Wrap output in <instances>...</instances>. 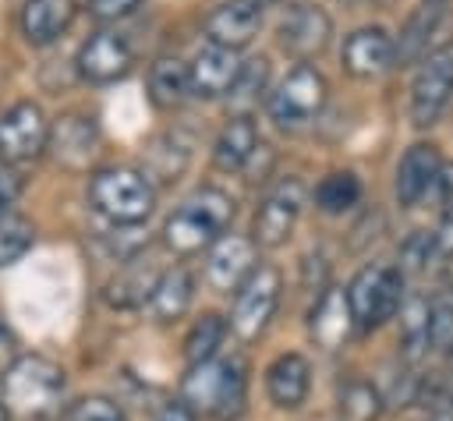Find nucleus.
Returning a JSON list of instances; mask_svg holds the SVG:
<instances>
[{
	"instance_id": "nucleus-1",
	"label": "nucleus",
	"mask_w": 453,
	"mask_h": 421,
	"mask_svg": "<svg viewBox=\"0 0 453 421\" xmlns=\"http://www.w3.org/2000/svg\"><path fill=\"white\" fill-rule=\"evenodd\" d=\"M230 223H234V198L219 188H198L166 216L163 241L177 255H195L202 248H212Z\"/></svg>"
},
{
	"instance_id": "nucleus-2",
	"label": "nucleus",
	"mask_w": 453,
	"mask_h": 421,
	"mask_svg": "<svg viewBox=\"0 0 453 421\" xmlns=\"http://www.w3.org/2000/svg\"><path fill=\"white\" fill-rule=\"evenodd\" d=\"M244 364L237 357H212L202 364H191L184 382H180V400L195 410V414H209V417H234L244 407Z\"/></svg>"
},
{
	"instance_id": "nucleus-3",
	"label": "nucleus",
	"mask_w": 453,
	"mask_h": 421,
	"mask_svg": "<svg viewBox=\"0 0 453 421\" xmlns=\"http://www.w3.org/2000/svg\"><path fill=\"white\" fill-rule=\"evenodd\" d=\"M88 202L113 226H138L156 209V188L145 173L127 166H103L88 180Z\"/></svg>"
},
{
	"instance_id": "nucleus-4",
	"label": "nucleus",
	"mask_w": 453,
	"mask_h": 421,
	"mask_svg": "<svg viewBox=\"0 0 453 421\" xmlns=\"http://www.w3.org/2000/svg\"><path fill=\"white\" fill-rule=\"evenodd\" d=\"M64 368L53 364L50 357L42 354H21L7 375L0 379V389H4V403L7 410L14 414H25V417H42V414H53L60 396H64Z\"/></svg>"
},
{
	"instance_id": "nucleus-5",
	"label": "nucleus",
	"mask_w": 453,
	"mask_h": 421,
	"mask_svg": "<svg viewBox=\"0 0 453 421\" xmlns=\"http://www.w3.org/2000/svg\"><path fill=\"white\" fill-rule=\"evenodd\" d=\"M347 297H350L354 322L361 329H379L382 322H389V318L400 315V304H403V272L396 265H386V262L365 265L350 279Z\"/></svg>"
},
{
	"instance_id": "nucleus-6",
	"label": "nucleus",
	"mask_w": 453,
	"mask_h": 421,
	"mask_svg": "<svg viewBox=\"0 0 453 421\" xmlns=\"http://www.w3.org/2000/svg\"><path fill=\"white\" fill-rule=\"evenodd\" d=\"M326 103V78L311 64H297L269 96V117L283 131L304 127Z\"/></svg>"
},
{
	"instance_id": "nucleus-7",
	"label": "nucleus",
	"mask_w": 453,
	"mask_h": 421,
	"mask_svg": "<svg viewBox=\"0 0 453 421\" xmlns=\"http://www.w3.org/2000/svg\"><path fill=\"white\" fill-rule=\"evenodd\" d=\"M453 96V42L435 46L414 71L411 81V120L414 127H432Z\"/></svg>"
},
{
	"instance_id": "nucleus-8",
	"label": "nucleus",
	"mask_w": 453,
	"mask_h": 421,
	"mask_svg": "<svg viewBox=\"0 0 453 421\" xmlns=\"http://www.w3.org/2000/svg\"><path fill=\"white\" fill-rule=\"evenodd\" d=\"M280 290H283L280 269L276 265H258L251 272V279L237 290V301H234V311H230V329L241 340H255L269 325V318L280 304Z\"/></svg>"
},
{
	"instance_id": "nucleus-9",
	"label": "nucleus",
	"mask_w": 453,
	"mask_h": 421,
	"mask_svg": "<svg viewBox=\"0 0 453 421\" xmlns=\"http://www.w3.org/2000/svg\"><path fill=\"white\" fill-rule=\"evenodd\" d=\"M304 205V188L297 177H283L269 188V195L262 198L255 223H251V241L262 248H280L287 244V237L294 233V223L301 216Z\"/></svg>"
},
{
	"instance_id": "nucleus-10",
	"label": "nucleus",
	"mask_w": 453,
	"mask_h": 421,
	"mask_svg": "<svg viewBox=\"0 0 453 421\" xmlns=\"http://www.w3.org/2000/svg\"><path fill=\"white\" fill-rule=\"evenodd\" d=\"M50 127L39 103H14L0 113V156L7 163L35 159L50 145Z\"/></svg>"
},
{
	"instance_id": "nucleus-11",
	"label": "nucleus",
	"mask_w": 453,
	"mask_h": 421,
	"mask_svg": "<svg viewBox=\"0 0 453 421\" xmlns=\"http://www.w3.org/2000/svg\"><path fill=\"white\" fill-rule=\"evenodd\" d=\"M343 71L350 78H361V81H372V78H382L393 64H396V39L379 28V25H365V28H354L347 39H343Z\"/></svg>"
},
{
	"instance_id": "nucleus-12",
	"label": "nucleus",
	"mask_w": 453,
	"mask_h": 421,
	"mask_svg": "<svg viewBox=\"0 0 453 421\" xmlns=\"http://www.w3.org/2000/svg\"><path fill=\"white\" fill-rule=\"evenodd\" d=\"M255 241L244 233H223L205 258V283L219 294L241 290L255 272Z\"/></svg>"
},
{
	"instance_id": "nucleus-13",
	"label": "nucleus",
	"mask_w": 453,
	"mask_h": 421,
	"mask_svg": "<svg viewBox=\"0 0 453 421\" xmlns=\"http://www.w3.org/2000/svg\"><path fill=\"white\" fill-rule=\"evenodd\" d=\"M329 39H333V21L315 4H297L280 21V46L297 64H308L311 57H319L329 46Z\"/></svg>"
},
{
	"instance_id": "nucleus-14",
	"label": "nucleus",
	"mask_w": 453,
	"mask_h": 421,
	"mask_svg": "<svg viewBox=\"0 0 453 421\" xmlns=\"http://www.w3.org/2000/svg\"><path fill=\"white\" fill-rule=\"evenodd\" d=\"M134 64V53H131V42L120 35V32H92L81 50H78V71L81 78L96 81V85H110L117 78H124Z\"/></svg>"
},
{
	"instance_id": "nucleus-15",
	"label": "nucleus",
	"mask_w": 453,
	"mask_h": 421,
	"mask_svg": "<svg viewBox=\"0 0 453 421\" xmlns=\"http://www.w3.org/2000/svg\"><path fill=\"white\" fill-rule=\"evenodd\" d=\"M46 149L53 152V159L60 166H71V170L85 166L99 149V120L92 113H64V117H57L53 127H50V145Z\"/></svg>"
},
{
	"instance_id": "nucleus-16",
	"label": "nucleus",
	"mask_w": 453,
	"mask_h": 421,
	"mask_svg": "<svg viewBox=\"0 0 453 421\" xmlns=\"http://www.w3.org/2000/svg\"><path fill=\"white\" fill-rule=\"evenodd\" d=\"M241 67H244V60L237 57V50H226V46H216V42L202 46L195 53V60L188 64V71H191V96H198V99L226 96L234 88Z\"/></svg>"
},
{
	"instance_id": "nucleus-17",
	"label": "nucleus",
	"mask_w": 453,
	"mask_h": 421,
	"mask_svg": "<svg viewBox=\"0 0 453 421\" xmlns=\"http://www.w3.org/2000/svg\"><path fill=\"white\" fill-rule=\"evenodd\" d=\"M262 28V7L251 0H226L209 11L205 18V35L216 46L226 50H244Z\"/></svg>"
},
{
	"instance_id": "nucleus-18",
	"label": "nucleus",
	"mask_w": 453,
	"mask_h": 421,
	"mask_svg": "<svg viewBox=\"0 0 453 421\" xmlns=\"http://www.w3.org/2000/svg\"><path fill=\"white\" fill-rule=\"evenodd\" d=\"M439 170H442L439 149L432 142H414L396 163V180H393L396 202L400 205H418L425 198V191L439 180Z\"/></svg>"
},
{
	"instance_id": "nucleus-19",
	"label": "nucleus",
	"mask_w": 453,
	"mask_h": 421,
	"mask_svg": "<svg viewBox=\"0 0 453 421\" xmlns=\"http://www.w3.org/2000/svg\"><path fill=\"white\" fill-rule=\"evenodd\" d=\"M354 325H357V322H354L347 290H343V287H326V290L319 294L315 308H311V318H308V329H311L315 343L326 347V350H336V347L350 336Z\"/></svg>"
},
{
	"instance_id": "nucleus-20",
	"label": "nucleus",
	"mask_w": 453,
	"mask_h": 421,
	"mask_svg": "<svg viewBox=\"0 0 453 421\" xmlns=\"http://www.w3.org/2000/svg\"><path fill=\"white\" fill-rule=\"evenodd\" d=\"M308 389H311V364L301 354H280L265 368V393L276 407H283V410L301 407Z\"/></svg>"
},
{
	"instance_id": "nucleus-21",
	"label": "nucleus",
	"mask_w": 453,
	"mask_h": 421,
	"mask_svg": "<svg viewBox=\"0 0 453 421\" xmlns=\"http://www.w3.org/2000/svg\"><path fill=\"white\" fill-rule=\"evenodd\" d=\"M74 21V0H25L21 7V32L32 46L57 42Z\"/></svg>"
},
{
	"instance_id": "nucleus-22",
	"label": "nucleus",
	"mask_w": 453,
	"mask_h": 421,
	"mask_svg": "<svg viewBox=\"0 0 453 421\" xmlns=\"http://www.w3.org/2000/svg\"><path fill=\"white\" fill-rule=\"evenodd\" d=\"M258 145H262V142H258L255 120H251V117H230V120L219 127V134H216L212 163H216L219 170H226V173H230V170H244Z\"/></svg>"
},
{
	"instance_id": "nucleus-23",
	"label": "nucleus",
	"mask_w": 453,
	"mask_h": 421,
	"mask_svg": "<svg viewBox=\"0 0 453 421\" xmlns=\"http://www.w3.org/2000/svg\"><path fill=\"white\" fill-rule=\"evenodd\" d=\"M159 279H163V272H159L152 262L131 258V262L106 283V301H110L113 308H138V304L152 301Z\"/></svg>"
},
{
	"instance_id": "nucleus-24",
	"label": "nucleus",
	"mask_w": 453,
	"mask_h": 421,
	"mask_svg": "<svg viewBox=\"0 0 453 421\" xmlns=\"http://www.w3.org/2000/svg\"><path fill=\"white\" fill-rule=\"evenodd\" d=\"M442 21V0H425L418 4V11L407 18V25L400 28L396 39V64H421L428 57V35L439 28Z\"/></svg>"
},
{
	"instance_id": "nucleus-25",
	"label": "nucleus",
	"mask_w": 453,
	"mask_h": 421,
	"mask_svg": "<svg viewBox=\"0 0 453 421\" xmlns=\"http://www.w3.org/2000/svg\"><path fill=\"white\" fill-rule=\"evenodd\" d=\"M191 96V71L180 57H159L149 71V99L159 110H173Z\"/></svg>"
},
{
	"instance_id": "nucleus-26",
	"label": "nucleus",
	"mask_w": 453,
	"mask_h": 421,
	"mask_svg": "<svg viewBox=\"0 0 453 421\" xmlns=\"http://www.w3.org/2000/svg\"><path fill=\"white\" fill-rule=\"evenodd\" d=\"M188 156H191V149H188V142L180 138V134H156L149 145H145V156H142V163H145V177H156V180H177L180 173H184V166H188Z\"/></svg>"
},
{
	"instance_id": "nucleus-27",
	"label": "nucleus",
	"mask_w": 453,
	"mask_h": 421,
	"mask_svg": "<svg viewBox=\"0 0 453 421\" xmlns=\"http://www.w3.org/2000/svg\"><path fill=\"white\" fill-rule=\"evenodd\" d=\"M191 297H195L191 272L188 269H170V272H163V279H159V287H156V294L149 301V311H152L156 322H173V318H180L188 311Z\"/></svg>"
},
{
	"instance_id": "nucleus-28",
	"label": "nucleus",
	"mask_w": 453,
	"mask_h": 421,
	"mask_svg": "<svg viewBox=\"0 0 453 421\" xmlns=\"http://www.w3.org/2000/svg\"><path fill=\"white\" fill-rule=\"evenodd\" d=\"M425 347H432V301L411 294L400 304V350L407 357H418Z\"/></svg>"
},
{
	"instance_id": "nucleus-29",
	"label": "nucleus",
	"mask_w": 453,
	"mask_h": 421,
	"mask_svg": "<svg viewBox=\"0 0 453 421\" xmlns=\"http://www.w3.org/2000/svg\"><path fill=\"white\" fill-rule=\"evenodd\" d=\"M265 88H269V60H265V57L244 60V67H241L234 88L226 92V103H230L234 117H248V113L258 106V99L265 96Z\"/></svg>"
},
{
	"instance_id": "nucleus-30",
	"label": "nucleus",
	"mask_w": 453,
	"mask_h": 421,
	"mask_svg": "<svg viewBox=\"0 0 453 421\" xmlns=\"http://www.w3.org/2000/svg\"><path fill=\"white\" fill-rule=\"evenodd\" d=\"M357 198H361V180H357V173H350V170H333V173H326V177L319 180V188H315V205H319L322 212H329V216L347 212L350 205H357Z\"/></svg>"
},
{
	"instance_id": "nucleus-31",
	"label": "nucleus",
	"mask_w": 453,
	"mask_h": 421,
	"mask_svg": "<svg viewBox=\"0 0 453 421\" xmlns=\"http://www.w3.org/2000/svg\"><path fill=\"white\" fill-rule=\"evenodd\" d=\"M223 336H226V322H223L216 311H205V315L191 325V333H188V340H184V357H188V364L212 361L216 350H219V343H223Z\"/></svg>"
},
{
	"instance_id": "nucleus-32",
	"label": "nucleus",
	"mask_w": 453,
	"mask_h": 421,
	"mask_svg": "<svg viewBox=\"0 0 453 421\" xmlns=\"http://www.w3.org/2000/svg\"><path fill=\"white\" fill-rule=\"evenodd\" d=\"M35 244V226L25 216H0V269L25 258Z\"/></svg>"
},
{
	"instance_id": "nucleus-33",
	"label": "nucleus",
	"mask_w": 453,
	"mask_h": 421,
	"mask_svg": "<svg viewBox=\"0 0 453 421\" xmlns=\"http://www.w3.org/2000/svg\"><path fill=\"white\" fill-rule=\"evenodd\" d=\"M379 389L365 379H350L343 389H340V414L343 421H375L379 417Z\"/></svg>"
},
{
	"instance_id": "nucleus-34",
	"label": "nucleus",
	"mask_w": 453,
	"mask_h": 421,
	"mask_svg": "<svg viewBox=\"0 0 453 421\" xmlns=\"http://www.w3.org/2000/svg\"><path fill=\"white\" fill-rule=\"evenodd\" d=\"M432 347L453 350V290L432 297Z\"/></svg>"
},
{
	"instance_id": "nucleus-35",
	"label": "nucleus",
	"mask_w": 453,
	"mask_h": 421,
	"mask_svg": "<svg viewBox=\"0 0 453 421\" xmlns=\"http://www.w3.org/2000/svg\"><path fill=\"white\" fill-rule=\"evenodd\" d=\"M432 255H439L435 251V233H425V230H414L407 241H403V248H400V272H418V269H425L428 265V258Z\"/></svg>"
},
{
	"instance_id": "nucleus-36",
	"label": "nucleus",
	"mask_w": 453,
	"mask_h": 421,
	"mask_svg": "<svg viewBox=\"0 0 453 421\" xmlns=\"http://www.w3.org/2000/svg\"><path fill=\"white\" fill-rule=\"evenodd\" d=\"M67 421H127L124 410L106 396H85L67 410Z\"/></svg>"
},
{
	"instance_id": "nucleus-37",
	"label": "nucleus",
	"mask_w": 453,
	"mask_h": 421,
	"mask_svg": "<svg viewBox=\"0 0 453 421\" xmlns=\"http://www.w3.org/2000/svg\"><path fill=\"white\" fill-rule=\"evenodd\" d=\"M142 0H88V11L99 18V21H113V18H124L138 7Z\"/></svg>"
},
{
	"instance_id": "nucleus-38",
	"label": "nucleus",
	"mask_w": 453,
	"mask_h": 421,
	"mask_svg": "<svg viewBox=\"0 0 453 421\" xmlns=\"http://www.w3.org/2000/svg\"><path fill=\"white\" fill-rule=\"evenodd\" d=\"M435 251L446 255V258H453V202L442 209V219L435 226Z\"/></svg>"
},
{
	"instance_id": "nucleus-39",
	"label": "nucleus",
	"mask_w": 453,
	"mask_h": 421,
	"mask_svg": "<svg viewBox=\"0 0 453 421\" xmlns=\"http://www.w3.org/2000/svg\"><path fill=\"white\" fill-rule=\"evenodd\" d=\"M18 361V350H14V333L4 325V318H0V379L7 375V368Z\"/></svg>"
},
{
	"instance_id": "nucleus-40",
	"label": "nucleus",
	"mask_w": 453,
	"mask_h": 421,
	"mask_svg": "<svg viewBox=\"0 0 453 421\" xmlns=\"http://www.w3.org/2000/svg\"><path fill=\"white\" fill-rule=\"evenodd\" d=\"M18 188H21V180L11 170H0V216H7L11 202L18 198Z\"/></svg>"
},
{
	"instance_id": "nucleus-41",
	"label": "nucleus",
	"mask_w": 453,
	"mask_h": 421,
	"mask_svg": "<svg viewBox=\"0 0 453 421\" xmlns=\"http://www.w3.org/2000/svg\"><path fill=\"white\" fill-rule=\"evenodd\" d=\"M156 421H198V414L184 403V400H173V403H166L163 410H159V417Z\"/></svg>"
},
{
	"instance_id": "nucleus-42",
	"label": "nucleus",
	"mask_w": 453,
	"mask_h": 421,
	"mask_svg": "<svg viewBox=\"0 0 453 421\" xmlns=\"http://www.w3.org/2000/svg\"><path fill=\"white\" fill-rule=\"evenodd\" d=\"M435 184H439V195H442V202L449 205V202H453V163H446V166L439 170V180H435Z\"/></svg>"
},
{
	"instance_id": "nucleus-43",
	"label": "nucleus",
	"mask_w": 453,
	"mask_h": 421,
	"mask_svg": "<svg viewBox=\"0 0 453 421\" xmlns=\"http://www.w3.org/2000/svg\"><path fill=\"white\" fill-rule=\"evenodd\" d=\"M0 421H7V403L0 400Z\"/></svg>"
},
{
	"instance_id": "nucleus-44",
	"label": "nucleus",
	"mask_w": 453,
	"mask_h": 421,
	"mask_svg": "<svg viewBox=\"0 0 453 421\" xmlns=\"http://www.w3.org/2000/svg\"><path fill=\"white\" fill-rule=\"evenodd\" d=\"M251 4H258V7H265V4H269V0H251Z\"/></svg>"
},
{
	"instance_id": "nucleus-45",
	"label": "nucleus",
	"mask_w": 453,
	"mask_h": 421,
	"mask_svg": "<svg viewBox=\"0 0 453 421\" xmlns=\"http://www.w3.org/2000/svg\"><path fill=\"white\" fill-rule=\"evenodd\" d=\"M347 4H357V0H347Z\"/></svg>"
}]
</instances>
